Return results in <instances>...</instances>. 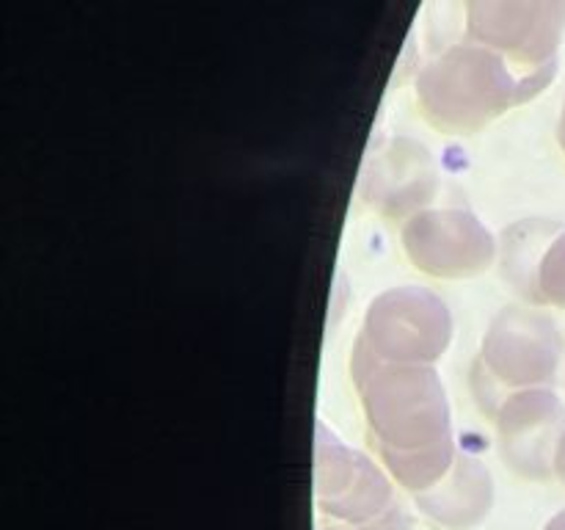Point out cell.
I'll list each match as a JSON object with an SVG mask.
<instances>
[{"label": "cell", "instance_id": "cell-2", "mask_svg": "<svg viewBox=\"0 0 565 530\" xmlns=\"http://www.w3.org/2000/svg\"><path fill=\"white\" fill-rule=\"evenodd\" d=\"M555 75L519 70L505 55L478 42L441 50L417 77V99L430 125L475 132L505 110L539 97Z\"/></svg>", "mask_w": 565, "mask_h": 530}, {"label": "cell", "instance_id": "cell-12", "mask_svg": "<svg viewBox=\"0 0 565 530\" xmlns=\"http://www.w3.org/2000/svg\"><path fill=\"white\" fill-rule=\"evenodd\" d=\"M555 475L565 484V436H563L561 451H557V458H555Z\"/></svg>", "mask_w": 565, "mask_h": 530}, {"label": "cell", "instance_id": "cell-5", "mask_svg": "<svg viewBox=\"0 0 565 530\" xmlns=\"http://www.w3.org/2000/svg\"><path fill=\"white\" fill-rule=\"evenodd\" d=\"M452 340V315L436 293L417 285L390 287L367 309L353 351L386 364H430Z\"/></svg>", "mask_w": 565, "mask_h": 530}, {"label": "cell", "instance_id": "cell-3", "mask_svg": "<svg viewBox=\"0 0 565 530\" xmlns=\"http://www.w3.org/2000/svg\"><path fill=\"white\" fill-rule=\"evenodd\" d=\"M561 357L563 337L550 315L516 304L502 307L489 324L472 368L480 406L497 412L516 392L552 386Z\"/></svg>", "mask_w": 565, "mask_h": 530}, {"label": "cell", "instance_id": "cell-15", "mask_svg": "<svg viewBox=\"0 0 565 530\" xmlns=\"http://www.w3.org/2000/svg\"><path fill=\"white\" fill-rule=\"evenodd\" d=\"M318 530H353V528H345V524L340 522H329V524H320Z\"/></svg>", "mask_w": 565, "mask_h": 530}, {"label": "cell", "instance_id": "cell-7", "mask_svg": "<svg viewBox=\"0 0 565 530\" xmlns=\"http://www.w3.org/2000/svg\"><path fill=\"white\" fill-rule=\"evenodd\" d=\"M408 259L436 279H467L494 263L497 241L463 208L419 210L401 230Z\"/></svg>", "mask_w": 565, "mask_h": 530}, {"label": "cell", "instance_id": "cell-8", "mask_svg": "<svg viewBox=\"0 0 565 530\" xmlns=\"http://www.w3.org/2000/svg\"><path fill=\"white\" fill-rule=\"evenodd\" d=\"M500 453L522 478L546 480L565 436V406L552 386L524 390L497 409Z\"/></svg>", "mask_w": 565, "mask_h": 530}, {"label": "cell", "instance_id": "cell-13", "mask_svg": "<svg viewBox=\"0 0 565 530\" xmlns=\"http://www.w3.org/2000/svg\"><path fill=\"white\" fill-rule=\"evenodd\" d=\"M544 530H565V508H563L561 513H555V517H552L550 522H546Z\"/></svg>", "mask_w": 565, "mask_h": 530}, {"label": "cell", "instance_id": "cell-10", "mask_svg": "<svg viewBox=\"0 0 565 530\" xmlns=\"http://www.w3.org/2000/svg\"><path fill=\"white\" fill-rule=\"evenodd\" d=\"M505 276L535 307H565V226L522 221L505 232Z\"/></svg>", "mask_w": 565, "mask_h": 530}, {"label": "cell", "instance_id": "cell-6", "mask_svg": "<svg viewBox=\"0 0 565 530\" xmlns=\"http://www.w3.org/2000/svg\"><path fill=\"white\" fill-rule=\"evenodd\" d=\"M565 0H480L467 6V39L533 75H557Z\"/></svg>", "mask_w": 565, "mask_h": 530}, {"label": "cell", "instance_id": "cell-4", "mask_svg": "<svg viewBox=\"0 0 565 530\" xmlns=\"http://www.w3.org/2000/svg\"><path fill=\"white\" fill-rule=\"evenodd\" d=\"M315 506L353 530H412L392 480L323 423L315 428Z\"/></svg>", "mask_w": 565, "mask_h": 530}, {"label": "cell", "instance_id": "cell-9", "mask_svg": "<svg viewBox=\"0 0 565 530\" xmlns=\"http://www.w3.org/2000/svg\"><path fill=\"white\" fill-rule=\"evenodd\" d=\"M436 188L439 174L428 149L408 136H392L370 158L362 197L386 219H412L436 197Z\"/></svg>", "mask_w": 565, "mask_h": 530}, {"label": "cell", "instance_id": "cell-1", "mask_svg": "<svg viewBox=\"0 0 565 530\" xmlns=\"http://www.w3.org/2000/svg\"><path fill=\"white\" fill-rule=\"evenodd\" d=\"M353 384L370 439L403 489L423 495L452 469L458 453L445 384L430 364H386L353 351Z\"/></svg>", "mask_w": 565, "mask_h": 530}, {"label": "cell", "instance_id": "cell-14", "mask_svg": "<svg viewBox=\"0 0 565 530\" xmlns=\"http://www.w3.org/2000/svg\"><path fill=\"white\" fill-rule=\"evenodd\" d=\"M557 136H561V144L565 149V105H563V116H561V127H557Z\"/></svg>", "mask_w": 565, "mask_h": 530}, {"label": "cell", "instance_id": "cell-11", "mask_svg": "<svg viewBox=\"0 0 565 530\" xmlns=\"http://www.w3.org/2000/svg\"><path fill=\"white\" fill-rule=\"evenodd\" d=\"M417 497V506L434 522L450 530H472L475 524L489 517L494 506V480L491 473L469 453H458L450 473Z\"/></svg>", "mask_w": 565, "mask_h": 530}]
</instances>
